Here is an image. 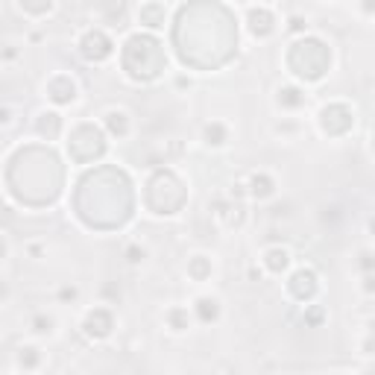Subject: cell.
<instances>
[{"mask_svg": "<svg viewBox=\"0 0 375 375\" xmlns=\"http://www.w3.org/2000/svg\"><path fill=\"white\" fill-rule=\"evenodd\" d=\"M82 50H85V56H88V59H103V56H109L111 44L106 41V35L91 33V35H85V41H82Z\"/></svg>", "mask_w": 375, "mask_h": 375, "instance_id": "1", "label": "cell"}, {"mask_svg": "<svg viewBox=\"0 0 375 375\" xmlns=\"http://www.w3.org/2000/svg\"><path fill=\"white\" fill-rule=\"evenodd\" d=\"M249 21H252V33H261V35H267L273 27H270V15L267 12H252L249 15Z\"/></svg>", "mask_w": 375, "mask_h": 375, "instance_id": "2", "label": "cell"}]
</instances>
